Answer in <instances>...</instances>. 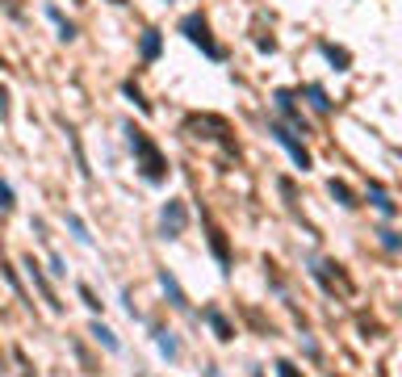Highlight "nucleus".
<instances>
[{
  "instance_id": "nucleus-1",
  "label": "nucleus",
  "mask_w": 402,
  "mask_h": 377,
  "mask_svg": "<svg viewBox=\"0 0 402 377\" xmlns=\"http://www.w3.org/2000/svg\"><path fill=\"white\" fill-rule=\"evenodd\" d=\"M122 134H126V147H130V155H134V168H138L143 185H151V189L168 185L172 164H168V155L155 147V138H151L147 130H138L134 122H122Z\"/></svg>"
},
{
  "instance_id": "nucleus-2",
  "label": "nucleus",
  "mask_w": 402,
  "mask_h": 377,
  "mask_svg": "<svg viewBox=\"0 0 402 377\" xmlns=\"http://www.w3.org/2000/svg\"><path fill=\"white\" fill-rule=\"evenodd\" d=\"M176 29H180V34H185V42H189V46H197V50H201L210 63H227V50L214 42V34H210V21H206L201 13H185Z\"/></svg>"
},
{
  "instance_id": "nucleus-3",
  "label": "nucleus",
  "mask_w": 402,
  "mask_h": 377,
  "mask_svg": "<svg viewBox=\"0 0 402 377\" xmlns=\"http://www.w3.org/2000/svg\"><path fill=\"white\" fill-rule=\"evenodd\" d=\"M268 134H273V143H277V147H281V151H285V155L294 159V168H298V172H310V168H315V159H310L306 143H302V138H298V134H294V130H289L285 122L268 118Z\"/></svg>"
},
{
  "instance_id": "nucleus-4",
  "label": "nucleus",
  "mask_w": 402,
  "mask_h": 377,
  "mask_svg": "<svg viewBox=\"0 0 402 377\" xmlns=\"http://www.w3.org/2000/svg\"><path fill=\"white\" fill-rule=\"evenodd\" d=\"M185 231H189V210L180 197H168L159 206V239H180Z\"/></svg>"
},
{
  "instance_id": "nucleus-5",
  "label": "nucleus",
  "mask_w": 402,
  "mask_h": 377,
  "mask_svg": "<svg viewBox=\"0 0 402 377\" xmlns=\"http://www.w3.org/2000/svg\"><path fill=\"white\" fill-rule=\"evenodd\" d=\"M273 109L285 118V126H289V130L310 134V122H306V113L298 109V92H294V88H273Z\"/></svg>"
},
{
  "instance_id": "nucleus-6",
  "label": "nucleus",
  "mask_w": 402,
  "mask_h": 377,
  "mask_svg": "<svg viewBox=\"0 0 402 377\" xmlns=\"http://www.w3.org/2000/svg\"><path fill=\"white\" fill-rule=\"evenodd\" d=\"M155 281H159V290H164V298H168V306H172V311H180V315H189V319L197 323V315L189 311V294L180 290V281H176V273H172V269H155Z\"/></svg>"
},
{
  "instance_id": "nucleus-7",
  "label": "nucleus",
  "mask_w": 402,
  "mask_h": 377,
  "mask_svg": "<svg viewBox=\"0 0 402 377\" xmlns=\"http://www.w3.org/2000/svg\"><path fill=\"white\" fill-rule=\"evenodd\" d=\"M25 273H29V281H34V290L42 294V302L55 311V315H63V302H59V294H55V285H50V277L42 273V264L34 260V256H25Z\"/></svg>"
},
{
  "instance_id": "nucleus-8",
  "label": "nucleus",
  "mask_w": 402,
  "mask_h": 377,
  "mask_svg": "<svg viewBox=\"0 0 402 377\" xmlns=\"http://www.w3.org/2000/svg\"><path fill=\"white\" fill-rule=\"evenodd\" d=\"M206 239H210V252H214V260H218V273H222V277H231V269H235V256H231L227 231L210 222V235H206Z\"/></svg>"
},
{
  "instance_id": "nucleus-9",
  "label": "nucleus",
  "mask_w": 402,
  "mask_h": 377,
  "mask_svg": "<svg viewBox=\"0 0 402 377\" xmlns=\"http://www.w3.org/2000/svg\"><path fill=\"white\" fill-rule=\"evenodd\" d=\"M151 344H155V353H159L168 365L180 361V340H176V332H168V327H151Z\"/></svg>"
},
{
  "instance_id": "nucleus-10",
  "label": "nucleus",
  "mask_w": 402,
  "mask_h": 377,
  "mask_svg": "<svg viewBox=\"0 0 402 377\" xmlns=\"http://www.w3.org/2000/svg\"><path fill=\"white\" fill-rule=\"evenodd\" d=\"M365 201H369V206H373V210H378L386 222H390V218H399V201H394V197H390V193H386L378 180H369V193H365Z\"/></svg>"
},
{
  "instance_id": "nucleus-11",
  "label": "nucleus",
  "mask_w": 402,
  "mask_h": 377,
  "mask_svg": "<svg viewBox=\"0 0 402 377\" xmlns=\"http://www.w3.org/2000/svg\"><path fill=\"white\" fill-rule=\"evenodd\" d=\"M201 319L210 323V332H214V340H218V344H231V340H235V323H231L218 306H206V311H201Z\"/></svg>"
},
{
  "instance_id": "nucleus-12",
  "label": "nucleus",
  "mask_w": 402,
  "mask_h": 377,
  "mask_svg": "<svg viewBox=\"0 0 402 377\" xmlns=\"http://www.w3.org/2000/svg\"><path fill=\"white\" fill-rule=\"evenodd\" d=\"M88 336H92V344H96V348H105L109 357H117V353H122V340H117V332H113V327H105L96 315H92V323H88Z\"/></svg>"
},
{
  "instance_id": "nucleus-13",
  "label": "nucleus",
  "mask_w": 402,
  "mask_h": 377,
  "mask_svg": "<svg viewBox=\"0 0 402 377\" xmlns=\"http://www.w3.org/2000/svg\"><path fill=\"white\" fill-rule=\"evenodd\" d=\"M42 13H46V21H55V29H59V42H76V38H80L76 21H67L59 4H42Z\"/></svg>"
},
{
  "instance_id": "nucleus-14",
  "label": "nucleus",
  "mask_w": 402,
  "mask_h": 377,
  "mask_svg": "<svg viewBox=\"0 0 402 377\" xmlns=\"http://www.w3.org/2000/svg\"><path fill=\"white\" fill-rule=\"evenodd\" d=\"M159 55H164V34L151 25V29H143V38H138V59H143V63H155Z\"/></svg>"
},
{
  "instance_id": "nucleus-15",
  "label": "nucleus",
  "mask_w": 402,
  "mask_h": 377,
  "mask_svg": "<svg viewBox=\"0 0 402 377\" xmlns=\"http://www.w3.org/2000/svg\"><path fill=\"white\" fill-rule=\"evenodd\" d=\"M298 97H306V101H310V109H315V113H323V118L336 109V101L327 97V88H323V84H302V88H298Z\"/></svg>"
},
{
  "instance_id": "nucleus-16",
  "label": "nucleus",
  "mask_w": 402,
  "mask_h": 377,
  "mask_svg": "<svg viewBox=\"0 0 402 377\" xmlns=\"http://www.w3.org/2000/svg\"><path fill=\"white\" fill-rule=\"evenodd\" d=\"M319 55L331 63V71H352V55H348L344 46H336V42H327V38H323V42H319Z\"/></svg>"
},
{
  "instance_id": "nucleus-17",
  "label": "nucleus",
  "mask_w": 402,
  "mask_h": 377,
  "mask_svg": "<svg viewBox=\"0 0 402 377\" xmlns=\"http://www.w3.org/2000/svg\"><path fill=\"white\" fill-rule=\"evenodd\" d=\"M63 134H67V143H71V151H76V168H80V176H84V180H92V168H88V155H84V143H80L76 126H67V122H63Z\"/></svg>"
},
{
  "instance_id": "nucleus-18",
  "label": "nucleus",
  "mask_w": 402,
  "mask_h": 377,
  "mask_svg": "<svg viewBox=\"0 0 402 377\" xmlns=\"http://www.w3.org/2000/svg\"><path fill=\"white\" fill-rule=\"evenodd\" d=\"M327 193H331V197H336V201H340V206H344V210H357V206H361V201H357V193H352V185H348V180H336V176H331V180H327Z\"/></svg>"
},
{
  "instance_id": "nucleus-19",
  "label": "nucleus",
  "mask_w": 402,
  "mask_h": 377,
  "mask_svg": "<svg viewBox=\"0 0 402 377\" xmlns=\"http://www.w3.org/2000/svg\"><path fill=\"white\" fill-rule=\"evenodd\" d=\"M373 235H378V243H382V252H390V256H402V235H399V231H394V227H390V222H382V227H378Z\"/></svg>"
},
{
  "instance_id": "nucleus-20",
  "label": "nucleus",
  "mask_w": 402,
  "mask_h": 377,
  "mask_svg": "<svg viewBox=\"0 0 402 377\" xmlns=\"http://www.w3.org/2000/svg\"><path fill=\"white\" fill-rule=\"evenodd\" d=\"M63 222H67V231H71V239H76V243H84V248H96V239H92V231H88V222H84L80 214H67Z\"/></svg>"
},
{
  "instance_id": "nucleus-21",
  "label": "nucleus",
  "mask_w": 402,
  "mask_h": 377,
  "mask_svg": "<svg viewBox=\"0 0 402 377\" xmlns=\"http://www.w3.org/2000/svg\"><path fill=\"white\" fill-rule=\"evenodd\" d=\"M122 97H126V101H130V105H134L138 113H151V101L143 97V88H138L134 80H122Z\"/></svg>"
},
{
  "instance_id": "nucleus-22",
  "label": "nucleus",
  "mask_w": 402,
  "mask_h": 377,
  "mask_svg": "<svg viewBox=\"0 0 402 377\" xmlns=\"http://www.w3.org/2000/svg\"><path fill=\"white\" fill-rule=\"evenodd\" d=\"M0 277L8 281V290H13V294H17V298L25 302V306H34V302H29V294H25V285H21V277L13 273V264H0Z\"/></svg>"
},
{
  "instance_id": "nucleus-23",
  "label": "nucleus",
  "mask_w": 402,
  "mask_h": 377,
  "mask_svg": "<svg viewBox=\"0 0 402 377\" xmlns=\"http://www.w3.org/2000/svg\"><path fill=\"white\" fill-rule=\"evenodd\" d=\"M76 294H80V302H84V306H88L92 315H101V306H105V302L96 298V290H92L88 281H80V285H76Z\"/></svg>"
},
{
  "instance_id": "nucleus-24",
  "label": "nucleus",
  "mask_w": 402,
  "mask_h": 377,
  "mask_svg": "<svg viewBox=\"0 0 402 377\" xmlns=\"http://www.w3.org/2000/svg\"><path fill=\"white\" fill-rule=\"evenodd\" d=\"M13 210H17V193L8 180H0V214H13Z\"/></svg>"
},
{
  "instance_id": "nucleus-25",
  "label": "nucleus",
  "mask_w": 402,
  "mask_h": 377,
  "mask_svg": "<svg viewBox=\"0 0 402 377\" xmlns=\"http://www.w3.org/2000/svg\"><path fill=\"white\" fill-rule=\"evenodd\" d=\"M298 344H302L306 361H319V357H323V348H319V340H315V336H298Z\"/></svg>"
},
{
  "instance_id": "nucleus-26",
  "label": "nucleus",
  "mask_w": 402,
  "mask_h": 377,
  "mask_svg": "<svg viewBox=\"0 0 402 377\" xmlns=\"http://www.w3.org/2000/svg\"><path fill=\"white\" fill-rule=\"evenodd\" d=\"M273 369H277V377H306L302 369H298V365H294V361H285V357H281V361H277Z\"/></svg>"
},
{
  "instance_id": "nucleus-27",
  "label": "nucleus",
  "mask_w": 402,
  "mask_h": 377,
  "mask_svg": "<svg viewBox=\"0 0 402 377\" xmlns=\"http://www.w3.org/2000/svg\"><path fill=\"white\" fill-rule=\"evenodd\" d=\"M8 113H13V92L0 84V122H8Z\"/></svg>"
},
{
  "instance_id": "nucleus-28",
  "label": "nucleus",
  "mask_w": 402,
  "mask_h": 377,
  "mask_svg": "<svg viewBox=\"0 0 402 377\" xmlns=\"http://www.w3.org/2000/svg\"><path fill=\"white\" fill-rule=\"evenodd\" d=\"M50 277H67V260L59 252H50Z\"/></svg>"
},
{
  "instance_id": "nucleus-29",
  "label": "nucleus",
  "mask_w": 402,
  "mask_h": 377,
  "mask_svg": "<svg viewBox=\"0 0 402 377\" xmlns=\"http://www.w3.org/2000/svg\"><path fill=\"white\" fill-rule=\"evenodd\" d=\"M122 306H126V315H130V319H138V323H143V315H138V306H134V294H130V290H122Z\"/></svg>"
},
{
  "instance_id": "nucleus-30",
  "label": "nucleus",
  "mask_w": 402,
  "mask_h": 377,
  "mask_svg": "<svg viewBox=\"0 0 402 377\" xmlns=\"http://www.w3.org/2000/svg\"><path fill=\"white\" fill-rule=\"evenodd\" d=\"M29 231H34V239H42V243L50 239V235H46V222H42V218H29Z\"/></svg>"
},
{
  "instance_id": "nucleus-31",
  "label": "nucleus",
  "mask_w": 402,
  "mask_h": 377,
  "mask_svg": "<svg viewBox=\"0 0 402 377\" xmlns=\"http://www.w3.org/2000/svg\"><path fill=\"white\" fill-rule=\"evenodd\" d=\"M256 50H264V55H273L277 50V38L268 34V38H256Z\"/></svg>"
},
{
  "instance_id": "nucleus-32",
  "label": "nucleus",
  "mask_w": 402,
  "mask_h": 377,
  "mask_svg": "<svg viewBox=\"0 0 402 377\" xmlns=\"http://www.w3.org/2000/svg\"><path fill=\"white\" fill-rule=\"evenodd\" d=\"M201 377H227V374H222L218 365H206V369H201Z\"/></svg>"
},
{
  "instance_id": "nucleus-33",
  "label": "nucleus",
  "mask_w": 402,
  "mask_h": 377,
  "mask_svg": "<svg viewBox=\"0 0 402 377\" xmlns=\"http://www.w3.org/2000/svg\"><path fill=\"white\" fill-rule=\"evenodd\" d=\"M164 4H172V0H164Z\"/></svg>"
},
{
  "instance_id": "nucleus-34",
  "label": "nucleus",
  "mask_w": 402,
  "mask_h": 377,
  "mask_svg": "<svg viewBox=\"0 0 402 377\" xmlns=\"http://www.w3.org/2000/svg\"><path fill=\"white\" fill-rule=\"evenodd\" d=\"M76 4H80V0H76Z\"/></svg>"
}]
</instances>
